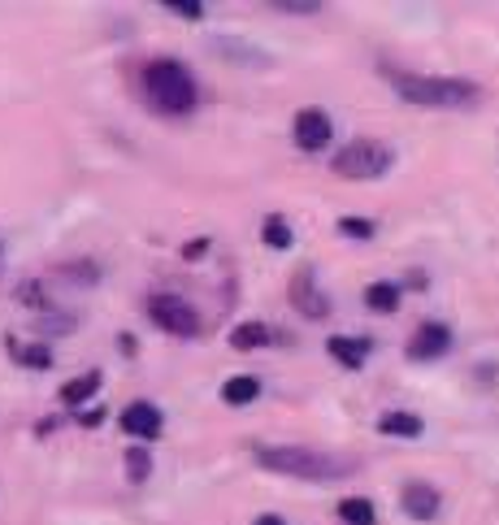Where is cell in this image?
Instances as JSON below:
<instances>
[{
    "label": "cell",
    "instance_id": "1",
    "mask_svg": "<svg viewBox=\"0 0 499 525\" xmlns=\"http://www.w3.org/2000/svg\"><path fill=\"white\" fill-rule=\"evenodd\" d=\"M257 464L269 469V473L304 478V482H339V478H352V473L361 469L352 456H334V452L299 447V443H269V447H257Z\"/></svg>",
    "mask_w": 499,
    "mask_h": 525
},
{
    "label": "cell",
    "instance_id": "2",
    "mask_svg": "<svg viewBox=\"0 0 499 525\" xmlns=\"http://www.w3.org/2000/svg\"><path fill=\"white\" fill-rule=\"evenodd\" d=\"M391 87L417 109H469V104L482 100V87L473 78H456V74H408V70H396Z\"/></svg>",
    "mask_w": 499,
    "mask_h": 525
},
{
    "label": "cell",
    "instance_id": "3",
    "mask_svg": "<svg viewBox=\"0 0 499 525\" xmlns=\"http://www.w3.org/2000/svg\"><path fill=\"white\" fill-rule=\"evenodd\" d=\"M143 96L152 100V109L166 113V118H187L200 104L196 74L174 57H157V62L143 66Z\"/></svg>",
    "mask_w": 499,
    "mask_h": 525
},
{
    "label": "cell",
    "instance_id": "4",
    "mask_svg": "<svg viewBox=\"0 0 499 525\" xmlns=\"http://www.w3.org/2000/svg\"><path fill=\"white\" fill-rule=\"evenodd\" d=\"M331 165L339 178L365 183V178H382V174L396 165V148L382 144V139H352V144H343V148L334 152Z\"/></svg>",
    "mask_w": 499,
    "mask_h": 525
},
{
    "label": "cell",
    "instance_id": "5",
    "mask_svg": "<svg viewBox=\"0 0 499 525\" xmlns=\"http://www.w3.org/2000/svg\"><path fill=\"white\" fill-rule=\"evenodd\" d=\"M148 313H152V322L166 330V334H178V339H196L200 334V313L183 296L161 291V296L148 299Z\"/></svg>",
    "mask_w": 499,
    "mask_h": 525
},
{
    "label": "cell",
    "instance_id": "6",
    "mask_svg": "<svg viewBox=\"0 0 499 525\" xmlns=\"http://www.w3.org/2000/svg\"><path fill=\"white\" fill-rule=\"evenodd\" d=\"M287 296H291V304H296L308 322H326L331 317V299H326V287H317V269L313 265H299L296 274H291Z\"/></svg>",
    "mask_w": 499,
    "mask_h": 525
},
{
    "label": "cell",
    "instance_id": "7",
    "mask_svg": "<svg viewBox=\"0 0 499 525\" xmlns=\"http://www.w3.org/2000/svg\"><path fill=\"white\" fill-rule=\"evenodd\" d=\"M291 135H296V148L299 152H322V148H331V118H326V109H317V104H308V109H299L296 122H291Z\"/></svg>",
    "mask_w": 499,
    "mask_h": 525
},
{
    "label": "cell",
    "instance_id": "8",
    "mask_svg": "<svg viewBox=\"0 0 499 525\" xmlns=\"http://www.w3.org/2000/svg\"><path fill=\"white\" fill-rule=\"evenodd\" d=\"M447 348H452V330L443 322H421L408 339V361H438L447 357Z\"/></svg>",
    "mask_w": 499,
    "mask_h": 525
},
{
    "label": "cell",
    "instance_id": "9",
    "mask_svg": "<svg viewBox=\"0 0 499 525\" xmlns=\"http://www.w3.org/2000/svg\"><path fill=\"white\" fill-rule=\"evenodd\" d=\"M118 426L127 430L131 439H161L166 417H161V408H157V404H148V399H135V404H127V408H122Z\"/></svg>",
    "mask_w": 499,
    "mask_h": 525
},
{
    "label": "cell",
    "instance_id": "10",
    "mask_svg": "<svg viewBox=\"0 0 499 525\" xmlns=\"http://www.w3.org/2000/svg\"><path fill=\"white\" fill-rule=\"evenodd\" d=\"M399 504H404V513H408L413 521H434L438 508H443V495H438V487H430V482H408L404 495H399Z\"/></svg>",
    "mask_w": 499,
    "mask_h": 525
},
{
    "label": "cell",
    "instance_id": "11",
    "mask_svg": "<svg viewBox=\"0 0 499 525\" xmlns=\"http://www.w3.org/2000/svg\"><path fill=\"white\" fill-rule=\"evenodd\" d=\"M326 352L348 369H361L369 361V339H352V334H331L326 339Z\"/></svg>",
    "mask_w": 499,
    "mask_h": 525
},
{
    "label": "cell",
    "instance_id": "12",
    "mask_svg": "<svg viewBox=\"0 0 499 525\" xmlns=\"http://www.w3.org/2000/svg\"><path fill=\"white\" fill-rule=\"evenodd\" d=\"M378 430H382V434H396V439H421L426 422H421L417 413H382V417H378Z\"/></svg>",
    "mask_w": 499,
    "mask_h": 525
},
{
    "label": "cell",
    "instance_id": "13",
    "mask_svg": "<svg viewBox=\"0 0 499 525\" xmlns=\"http://www.w3.org/2000/svg\"><path fill=\"white\" fill-rule=\"evenodd\" d=\"M257 395H261V382H257L252 373H234V378H226V387H222V399H226V404H234V408L252 404Z\"/></svg>",
    "mask_w": 499,
    "mask_h": 525
},
{
    "label": "cell",
    "instance_id": "14",
    "mask_svg": "<svg viewBox=\"0 0 499 525\" xmlns=\"http://www.w3.org/2000/svg\"><path fill=\"white\" fill-rule=\"evenodd\" d=\"M339 521L343 525H373L378 513H373V504H369L365 495H348V499H339Z\"/></svg>",
    "mask_w": 499,
    "mask_h": 525
},
{
    "label": "cell",
    "instance_id": "15",
    "mask_svg": "<svg viewBox=\"0 0 499 525\" xmlns=\"http://www.w3.org/2000/svg\"><path fill=\"white\" fill-rule=\"evenodd\" d=\"M96 391H100V373L92 369V373H83V378H70L66 387H61V404L78 408V404H87V399H92Z\"/></svg>",
    "mask_w": 499,
    "mask_h": 525
},
{
    "label": "cell",
    "instance_id": "16",
    "mask_svg": "<svg viewBox=\"0 0 499 525\" xmlns=\"http://www.w3.org/2000/svg\"><path fill=\"white\" fill-rule=\"evenodd\" d=\"M269 343V330L261 326V322H239V326L231 330V348H239V352H257V348H266Z\"/></svg>",
    "mask_w": 499,
    "mask_h": 525
},
{
    "label": "cell",
    "instance_id": "17",
    "mask_svg": "<svg viewBox=\"0 0 499 525\" xmlns=\"http://www.w3.org/2000/svg\"><path fill=\"white\" fill-rule=\"evenodd\" d=\"M365 304L373 313H396L399 308V287L396 283H369L365 287Z\"/></svg>",
    "mask_w": 499,
    "mask_h": 525
},
{
    "label": "cell",
    "instance_id": "18",
    "mask_svg": "<svg viewBox=\"0 0 499 525\" xmlns=\"http://www.w3.org/2000/svg\"><path fill=\"white\" fill-rule=\"evenodd\" d=\"M261 239H266L274 252H291V239H296V234H291V226L274 213V217H266V226H261Z\"/></svg>",
    "mask_w": 499,
    "mask_h": 525
},
{
    "label": "cell",
    "instance_id": "19",
    "mask_svg": "<svg viewBox=\"0 0 499 525\" xmlns=\"http://www.w3.org/2000/svg\"><path fill=\"white\" fill-rule=\"evenodd\" d=\"M9 352H13V361L27 365V369H48V365H53V348H44V343H35V348H18V343L9 339Z\"/></svg>",
    "mask_w": 499,
    "mask_h": 525
},
{
    "label": "cell",
    "instance_id": "20",
    "mask_svg": "<svg viewBox=\"0 0 499 525\" xmlns=\"http://www.w3.org/2000/svg\"><path fill=\"white\" fill-rule=\"evenodd\" d=\"M122 460H127V478H131L135 487L148 482V473H152V452H148V447H131Z\"/></svg>",
    "mask_w": 499,
    "mask_h": 525
},
{
    "label": "cell",
    "instance_id": "21",
    "mask_svg": "<svg viewBox=\"0 0 499 525\" xmlns=\"http://www.w3.org/2000/svg\"><path fill=\"white\" fill-rule=\"evenodd\" d=\"M61 278H74V283H83V287H96L100 283V265L96 261H70L57 269Z\"/></svg>",
    "mask_w": 499,
    "mask_h": 525
},
{
    "label": "cell",
    "instance_id": "22",
    "mask_svg": "<svg viewBox=\"0 0 499 525\" xmlns=\"http://www.w3.org/2000/svg\"><path fill=\"white\" fill-rule=\"evenodd\" d=\"M269 9H278V13H322L326 4L322 0H269Z\"/></svg>",
    "mask_w": 499,
    "mask_h": 525
},
{
    "label": "cell",
    "instance_id": "23",
    "mask_svg": "<svg viewBox=\"0 0 499 525\" xmlns=\"http://www.w3.org/2000/svg\"><path fill=\"white\" fill-rule=\"evenodd\" d=\"M166 9L169 13H178V18H192V22L204 18V4H200V0H166Z\"/></svg>",
    "mask_w": 499,
    "mask_h": 525
},
{
    "label": "cell",
    "instance_id": "24",
    "mask_svg": "<svg viewBox=\"0 0 499 525\" xmlns=\"http://www.w3.org/2000/svg\"><path fill=\"white\" fill-rule=\"evenodd\" d=\"M339 230H343V234H352V239H369V234H373V222H365V217H343V222H339Z\"/></svg>",
    "mask_w": 499,
    "mask_h": 525
},
{
    "label": "cell",
    "instance_id": "25",
    "mask_svg": "<svg viewBox=\"0 0 499 525\" xmlns=\"http://www.w3.org/2000/svg\"><path fill=\"white\" fill-rule=\"evenodd\" d=\"M39 330H44V334H48V330H53V334H70V330H74V317H70V313H57V317H48V313H44Z\"/></svg>",
    "mask_w": 499,
    "mask_h": 525
},
{
    "label": "cell",
    "instance_id": "26",
    "mask_svg": "<svg viewBox=\"0 0 499 525\" xmlns=\"http://www.w3.org/2000/svg\"><path fill=\"white\" fill-rule=\"evenodd\" d=\"M204 248H209V239H196V243H183V257H187V261H200V257H204Z\"/></svg>",
    "mask_w": 499,
    "mask_h": 525
},
{
    "label": "cell",
    "instance_id": "27",
    "mask_svg": "<svg viewBox=\"0 0 499 525\" xmlns=\"http://www.w3.org/2000/svg\"><path fill=\"white\" fill-rule=\"evenodd\" d=\"M252 525H287V521H282V517H274V513H266V517H257Z\"/></svg>",
    "mask_w": 499,
    "mask_h": 525
}]
</instances>
